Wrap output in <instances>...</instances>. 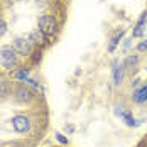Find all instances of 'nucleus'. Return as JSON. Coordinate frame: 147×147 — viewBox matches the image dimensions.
Masks as SVG:
<instances>
[{"instance_id":"f257e3e1","label":"nucleus","mask_w":147,"mask_h":147,"mask_svg":"<svg viewBox=\"0 0 147 147\" xmlns=\"http://www.w3.org/2000/svg\"><path fill=\"white\" fill-rule=\"evenodd\" d=\"M0 61L3 64V68L7 69H12L17 66V51L10 46H3L0 49Z\"/></svg>"},{"instance_id":"f03ea898","label":"nucleus","mask_w":147,"mask_h":147,"mask_svg":"<svg viewBox=\"0 0 147 147\" xmlns=\"http://www.w3.org/2000/svg\"><path fill=\"white\" fill-rule=\"evenodd\" d=\"M39 30L44 32L46 36L54 34V30H56V20H54L51 15H42V17L39 19Z\"/></svg>"},{"instance_id":"7ed1b4c3","label":"nucleus","mask_w":147,"mask_h":147,"mask_svg":"<svg viewBox=\"0 0 147 147\" xmlns=\"http://www.w3.org/2000/svg\"><path fill=\"white\" fill-rule=\"evenodd\" d=\"M12 127H14L15 132L24 134L30 129V122H29V118L24 117V115H17V117L12 118Z\"/></svg>"},{"instance_id":"20e7f679","label":"nucleus","mask_w":147,"mask_h":147,"mask_svg":"<svg viewBox=\"0 0 147 147\" xmlns=\"http://www.w3.org/2000/svg\"><path fill=\"white\" fill-rule=\"evenodd\" d=\"M14 49L19 54H30V49H32V42L30 39H24V37H17L14 41Z\"/></svg>"},{"instance_id":"39448f33","label":"nucleus","mask_w":147,"mask_h":147,"mask_svg":"<svg viewBox=\"0 0 147 147\" xmlns=\"http://www.w3.org/2000/svg\"><path fill=\"white\" fill-rule=\"evenodd\" d=\"M134 102L135 103L147 102V86H142V88H139L135 93H134Z\"/></svg>"},{"instance_id":"423d86ee","label":"nucleus","mask_w":147,"mask_h":147,"mask_svg":"<svg viewBox=\"0 0 147 147\" xmlns=\"http://www.w3.org/2000/svg\"><path fill=\"white\" fill-rule=\"evenodd\" d=\"M44 37H46V34L37 29L30 34V42H34V44H44V41H46Z\"/></svg>"},{"instance_id":"0eeeda50","label":"nucleus","mask_w":147,"mask_h":147,"mask_svg":"<svg viewBox=\"0 0 147 147\" xmlns=\"http://www.w3.org/2000/svg\"><path fill=\"white\" fill-rule=\"evenodd\" d=\"M17 100L19 102H27V100H30V91L27 88H24V86L17 88Z\"/></svg>"},{"instance_id":"6e6552de","label":"nucleus","mask_w":147,"mask_h":147,"mask_svg":"<svg viewBox=\"0 0 147 147\" xmlns=\"http://www.w3.org/2000/svg\"><path fill=\"white\" fill-rule=\"evenodd\" d=\"M146 19H147V12H142L139 22H137V26H135V30H134V36H135V37H139V36L142 34V26L146 24Z\"/></svg>"},{"instance_id":"1a4fd4ad","label":"nucleus","mask_w":147,"mask_h":147,"mask_svg":"<svg viewBox=\"0 0 147 147\" xmlns=\"http://www.w3.org/2000/svg\"><path fill=\"white\" fill-rule=\"evenodd\" d=\"M122 80H123V66H117V68L113 69V83L118 85Z\"/></svg>"},{"instance_id":"9d476101","label":"nucleus","mask_w":147,"mask_h":147,"mask_svg":"<svg viewBox=\"0 0 147 147\" xmlns=\"http://www.w3.org/2000/svg\"><path fill=\"white\" fill-rule=\"evenodd\" d=\"M122 37H123V30H118L117 34H115V36L112 37V41H110L108 51H113V49H115V46H117L118 42H120V39H122Z\"/></svg>"},{"instance_id":"9b49d317","label":"nucleus","mask_w":147,"mask_h":147,"mask_svg":"<svg viewBox=\"0 0 147 147\" xmlns=\"http://www.w3.org/2000/svg\"><path fill=\"white\" fill-rule=\"evenodd\" d=\"M9 91H10V85H9L5 80H0V96L9 95Z\"/></svg>"},{"instance_id":"f8f14e48","label":"nucleus","mask_w":147,"mask_h":147,"mask_svg":"<svg viewBox=\"0 0 147 147\" xmlns=\"http://www.w3.org/2000/svg\"><path fill=\"white\" fill-rule=\"evenodd\" d=\"M118 115H122V118L125 120V123H127V125H130V127H134V125H135V120L130 117V113H125V112L118 110Z\"/></svg>"},{"instance_id":"ddd939ff","label":"nucleus","mask_w":147,"mask_h":147,"mask_svg":"<svg viewBox=\"0 0 147 147\" xmlns=\"http://www.w3.org/2000/svg\"><path fill=\"white\" fill-rule=\"evenodd\" d=\"M15 78H17L19 81L27 80V78H29V69H20V71H17V73H15Z\"/></svg>"},{"instance_id":"4468645a","label":"nucleus","mask_w":147,"mask_h":147,"mask_svg":"<svg viewBox=\"0 0 147 147\" xmlns=\"http://www.w3.org/2000/svg\"><path fill=\"white\" fill-rule=\"evenodd\" d=\"M56 139H58L59 142H61V144H68V139H66V137H64V135H63V134H56Z\"/></svg>"},{"instance_id":"2eb2a0df","label":"nucleus","mask_w":147,"mask_h":147,"mask_svg":"<svg viewBox=\"0 0 147 147\" xmlns=\"http://www.w3.org/2000/svg\"><path fill=\"white\" fill-rule=\"evenodd\" d=\"M5 30H7V26H5V22H3V20L0 19V37H2L3 34H5Z\"/></svg>"},{"instance_id":"dca6fc26","label":"nucleus","mask_w":147,"mask_h":147,"mask_svg":"<svg viewBox=\"0 0 147 147\" xmlns=\"http://www.w3.org/2000/svg\"><path fill=\"white\" fill-rule=\"evenodd\" d=\"M147 49V42H140L139 44V51H146Z\"/></svg>"},{"instance_id":"f3484780","label":"nucleus","mask_w":147,"mask_h":147,"mask_svg":"<svg viewBox=\"0 0 147 147\" xmlns=\"http://www.w3.org/2000/svg\"><path fill=\"white\" fill-rule=\"evenodd\" d=\"M134 63H137V58H129L127 59V64H134Z\"/></svg>"}]
</instances>
